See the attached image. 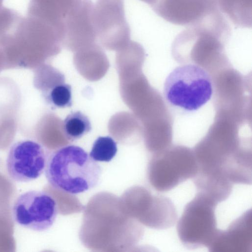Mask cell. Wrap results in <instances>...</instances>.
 Returning <instances> with one entry per match:
<instances>
[{"mask_svg":"<svg viewBox=\"0 0 252 252\" xmlns=\"http://www.w3.org/2000/svg\"><path fill=\"white\" fill-rule=\"evenodd\" d=\"M92 19L96 37L105 44L117 45L129 39L124 0H97L93 5Z\"/></svg>","mask_w":252,"mask_h":252,"instance_id":"cell-7","label":"cell"},{"mask_svg":"<svg viewBox=\"0 0 252 252\" xmlns=\"http://www.w3.org/2000/svg\"><path fill=\"white\" fill-rule=\"evenodd\" d=\"M3 0H0V7H1Z\"/></svg>","mask_w":252,"mask_h":252,"instance_id":"cell-18","label":"cell"},{"mask_svg":"<svg viewBox=\"0 0 252 252\" xmlns=\"http://www.w3.org/2000/svg\"><path fill=\"white\" fill-rule=\"evenodd\" d=\"M62 128L65 137L70 141L78 140L92 129L89 118L80 111L70 113L63 122Z\"/></svg>","mask_w":252,"mask_h":252,"instance_id":"cell-14","label":"cell"},{"mask_svg":"<svg viewBox=\"0 0 252 252\" xmlns=\"http://www.w3.org/2000/svg\"><path fill=\"white\" fill-rule=\"evenodd\" d=\"M218 203L199 193L185 206L177 222V232L182 244L189 249L208 248L219 229L215 210Z\"/></svg>","mask_w":252,"mask_h":252,"instance_id":"cell-3","label":"cell"},{"mask_svg":"<svg viewBox=\"0 0 252 252\" xmlns=\"http://www.w3.org/2000/svg\"><path fill=\"white\" fill-rule=\"evenodd\" d=\"M78 0H31L28 15L43 20L62 32L63 23Z\"/></svg>","mask_w":252,"mask_h":252,"instance_id":"cell-13","label":"cell"},{"mask_svg":"<svg viewBox=\"0 0 252 252\" xmlns=\"http://www.w3.org/2000/svg\"><path fill=\"white\" fill-rule=\"evenodd\" d=\"M12 213L15 222L31 230L42 232L51 227L58 213L57 202L49 193L31 190L15 200Z\"/></svg>","mask_w":252,"mask_h":252,"instance_id":"cell-5","label":"cell"},{"mask_svg":"<svg viewBox=\"0 0 252 252\" xmlns=\"http://www.w3.org/2000/svg\"><path fill=\"white\" fill-rule=\"evenodd\" d=\"M198 169L194 152L188 148L177 146L157 152L151 160L149 178L157 190L166 192L192 179Z\"/></svg>","mask_w":252,"mask_h":252,"instance_id":"cell-4","label":"cell"},{"mask_svg":"<svg viewBox=\"0 0 252 252\" xmlns=\"http://www.w3.org/2000/svg\"><path fill=\"white\" fill-rule=\"evenodd\" d=\"M44 171L48 182L53 188L77 194L98 185L102 169L84 149L71 145L49 154Z\"/></svg>","mask_w":252,"mask_h":252,"instance_id":"cell-1","label":"cell"},{"mask_svg":"<svg viewBox=\"0 0 252 252\" xmlns=\"http://www.w3.org/2000/svg\"><path fill=\"white\" fill-rule=\"evenodd\" d=\"M211 12L221 14L238 28H251L252 0H203Z\"/></svg>","mask_w":252,"mask_h":252,"instance_id":"cell-12","label":"cell"},{"mask_svg":"<svg viewBox=\"0 0 252 252\" xmlns=\"http://www.w3.org/2000/svg\"><path fill=\"white\" fill-rule=\"evenodd\" d=\"M208 249L211 252H251L252 209L235 219L226 229H219Z\"/></svg>","mask_w":252,"mask_h":252,"instance_id":"cell-8","label":"cell"},{"mask_svg":"<svg viewBox=\"0 0 252 252\" xmlns=\"http://www.w3.org/2000/svg\"><path fill=\"white\" fill-rule=\"evenodd\" d=\"M91 0H78L63 23V41L69 44L93 42L96 38Z\"/></svg>","mask_w":252,"mask_h":252,"instance_id":"cell-9","label":"cell"},{"mask_svg":"<svg viewBox=\"0 0 252 252\" xmlns=\"http://www.w3.org/2000/svg\"><path fill=\"white\" fill-rule=\"evenodd\" d=\"M151 7L165 20L187 27L196 24L210 13L202 0H157Z\"/></svg>","mask_w":252,"mask_h":252,"instance_id":"cell-10","label":"cell"},{"mask_svg":"<svg viewBox=\"0 0 252 252\" xmlns=\"http://www.w3.org/2000/svg\"><path fill=\"white\" fill-rule=\"evenodd\" d=\"M192 180L196 192L209 197L218 204L228 198L234 185L219 170L198 169Z\"/></svg>","mask_w":252,"mask_h":252,"instance_id":"cell-11","label":"cell"},{"mask_svg":"<svg viewBox=\"0 0 252 252\" xmlns=\"http://www.w3.org/2000/svg\"><path fill=\"white\" fill-rule=\"evenodd\" d=\"M49 154L40 143L22 140L10 148L6 167L9 177L17 182H28L41 176L45 170Z\"/></svg>","mask_w":252,"mask_h":252,"instance_id":"cell-6","label":"cell"},{"mask_svg":"<svg viewBox=\"0 0 252 252\" xmlns=\"http://www.w3.org/2000/svg\"><path fill=\"white\" fill-rule=\"evenodd\" d=\"M163 96L172 107L183 112L198 110L211 99L213 83L209 73L195 64L175 68L166 78Z\"/></svg>","mask_w":252,"mask_h":252,"instance_id":"cell-2","label":"cell"},{"mask_svg":"<svg viewBox=\"0 0 252 252\" xmlns=\"http://www.w3.org/2000/svg\"><path fill=\"white\" fill-rule=\"evenodd\" d=\"M44 100L53 108H65L72 105L71 87L64 82L57 84L42 93Z\"/></svg>","mask_w":252,"mask_h":252,"instance_id":"cell-15","label":"cell"},{"mask_svg":"<svg viewBox=\"0 0 252 252\" xmlns=\"http://www.w3.org/2000/svg\"><path fill=\"white\" fill-rule=\"evenodd\" d=\"M118 151L117 143L110 136H99L94 142L89 155L94 160L109 162Z\"/></svg>","mask_w":252,"mask_h":252,"instance_id":"cell-16","label":"cell"},{"mask_svg":"<svg viewBox=\"0 0 252 252\" xmlns=\"http://www.w3.org/2000/svg\"><path fill=\"white\" fill-rule=\"evenodd\" d=\"M21 17L15 11L0 7V37L10 31Z\"/></svg>","mask_w":252,"mask_h":252,"instance_id":"cell-17","label":"cell"}]
</instances>
